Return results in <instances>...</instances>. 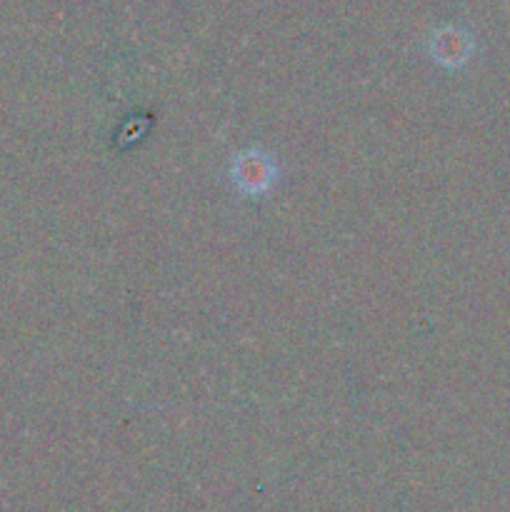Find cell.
<instances>
[{
  "mask_svg": "<svg viewBox=\"0 0 510 512\" xmlns=\"http://www.w3.org/2000/svg\"><path fill=\"white\" fill-rule=\"evenodd\" d=\"M230 178L238 193L243 195H263L278 180V165H275L273 155L265 153L260 148H248L238 153L230 165Z\"/></svg>",
  "mask_w": 510,
  "mask_h": 512,
  "instance_id": "cell-1",
  "label": "cell"
},
{
  "mask_svg": "<svg viewBox=\"0 0 510 512\" xmlns=\"http://www.w3.org/2000/svg\"><path fill=\"white\" fill-rule=\"evenodd\" d=\"M470 50H473V43H470L468 33L458 28H445L433 38L435 60L440 65H448V68L463 65L470 58Z\"/></svg>",
  "mask_w": 510,
  "mask_h": 512,
  "instance_id": "cell-2",
  "label": "cell"
}]
</instances>
